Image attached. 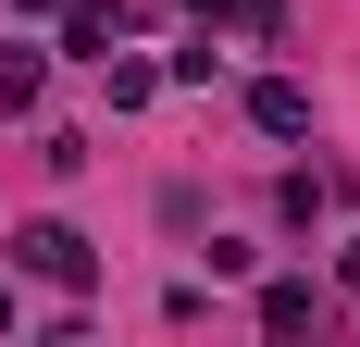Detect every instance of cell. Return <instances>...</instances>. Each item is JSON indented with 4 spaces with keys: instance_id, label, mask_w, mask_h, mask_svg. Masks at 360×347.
Here are the masks:
<instances>
[{
    "instance_id": "obj_1",
    "label": "cell",
    "mask_w": 360,
    "mask_h": 347,
    "mask_svg": "<svg viewBox=\"0 0 360 347\" xmlns=\"http://www.w3.org/2000/svg\"><path fill=\"white\" fill-rule=\"evenodd\" d=\"M13 261H25L37 285H87V273H100V248L75 236V223H25V236H13Z\"/></svg>"
},
{
    "instance_id": "obj_2",
    "label": "cell",
    "mask_w": 360,
    "mask_h": 347,
    "mask_svg": "<svg viewBox=\"0 0 360 347\" xmlns=\"http://www.w3.org/2000/svg\"><path fill=\"white\" fill-rule=\"evenodd\" d=\"M249 124H261V137H311V87H298V74H261V87H249Z\"/></svg>"
},
{
    "instance_id": "obj_3",
    "label": "cell",
    "mask_w": 360,
    "mask_h": 347,
    "mask_svg": "<svg viewBox=\"0 0 360 347\" xmlns=\"http://www.w3.org/2000/svg\"><path fill=\"white\" fill-rule=\"evenodd\" d=\"M298 322H311V273H274L261 285V335H298Z\"/></svg>"
},
{
    "instance_id": "obj_4",
    "label": "cell",
    "mask_w": 360,
    "mask_h": 347,
    "mask_svg": "<svg viewBox=\"0 0 360 347\" xmlns=\"http://www.w3.org/2000/svg\"><path fill=\"white\" fill-rule=\"evenodd\" d=\"M37 87H50V63L13 37V50H0V112H37Z\"/></svg>"
},
{
    "instance_id": "obj_5",
    "label": "cell",
    "mask_w": 360,
    "mask_h": 347,
    "mask_svg": "<svg viewBox=\"0 0 360 347\" xmlns=\"http://www.w3.org/2000/svg\"><path fill=\"white\" fill-rule=\"evenodd\" d=\"M100 37H112V0H63V50H87V63H112Z\"/></svg>"
},
{
    "instance_id": "obj_6",
    "label": "cell",
    "mask_w": 360,
    "mask_h": 347,
    "mask_svg": "<svg viewBox=\"0 0 360 347\" xmlns=\"http://www.w3.org/2000/svg\"><path fill=\"white\" fill-rule=\"evenodd\" d=\"M335 285H360V236H348V248H335Z\"/></svg>"
},
{
    "instance_id": "obj_7",
    "label": "cell",
    "mask_w": 360,
    "mask_h": 347,
    "mask_svg": "<svg viewBox=\"0 0 360 347\" xmlns=\"http://www.w3.org/2000/svg\"><path fill=\"white\" fill-rule=\"evenodd\" d=\"M0 322H13V285H0Z\"/></svg>"
}]
</instances>
